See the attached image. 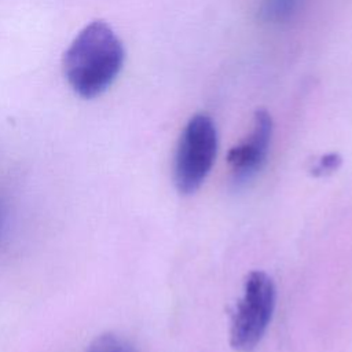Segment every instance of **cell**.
Here are the masks:
<instances>
[{"label": "cell", "mask_w": 352, "mask_h": 352, "mask_svg": "<svg viewBox=\"0 0 352 352\" xmlns=\"http://www.w3.org/2000/svg\"><path fill=\"white\" fill-rule=\"evenodd\" d=\"M125 59L121 40L109 23L96 19L85 25L63 55V74L76 95L94 99L106 92Z\"/></svg>", "instance_id": "obj_1"}, {"label": "cell", "mask_w": 352, "mask_h": 352, "mask_svg": "<svg viewBox=\"0 0 352 352\" xmlns=\"http://www.w3.org/2000/svg\"><path fill=\"white\" fill-rule=\"evenodd\" d=\"M217 153V129L204 113L186 124L173 161V180L180 194L195 192L209 175Z\"/></svg>", "instance_id": "obj_2"}, {"label": "cell", "mask_w": 352, "mask_h": 352, "mask_svg": "<svg viewBox=\"0 0 352 352\" xmlns=\"http://www.w3.org/2000/svg\"><path fill=\"white\" fill-rule=\"evenodd\" d=\"M276 301L275 283L263 271H252L243 285V296L232 314L231 346L241 352L252 351L263 338L271 322Z\"/></svg>", "instance_id": "obj_3"}, {"label": "cell", "mask_w": 352, "mask_h": 352, "mask_svg": "<svg viewBox=\"0 0 352 352\" xmlns=\"http://www.w3.org/2000/svg\"><path fill=\"white\" fill-rule=\"evenodd\" d=\"M272 129L271 114L265 109H257L250 133L227 154V162L236 182H246L261 169L270 150Z\"/></svg>", "instance_id": "obj_4"}, {"label": "cell", "mask_w": 352, "mask_h": 352, "mask_svg": "<svg viewBox=\"0 0 352 352\" xmlns=\"http://www.w3.org/2000/svg\"><path fill=\"white\" fill-rule=\"evenodd\" d=\"M305 3L307 0H263L258 7V16L265 23H286L301 12Z\"/></svg>", "instance_id": "obj_5"}, {"label": "cell", "mask_w": 352, "mask_h": 352, "mask_svg": "<svg viewBox=\"0 0 352 352\" xmlns=\"http://www.w3.org/2000/svg\"><path fill=\"white\" fill-rule=\"evenodd\" d=\"M85 352H136L133 345L114 333H103L94 338Z\"/></svg>", "instance_id": "obj_6"}, {"label": "cell", "mask_w": 352, "mask_h": 352, "mask_svg": "<svg viewBox=\"0 0 352 352\" xmlns=\"http://www.w3.org/2000/svg\"><path fill=\"white\" fill-rule=\"evenodd\" d=\"M341 164V157L336 153H331V154H326L323 155L319 162L315 165L314 168V175L319 176V175H326V173H330L333 170H336Z\"/></svg>", "instance_id": "obj_7"}]
</instances>
